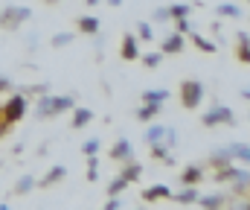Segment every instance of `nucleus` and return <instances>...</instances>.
Listing matches in <instances>:
<instances>
[{
  "label": "nucleus",
  "instance_id": "1",
  "mask_svg": "<svg viewBox=\"0 0 250 210\" xmlns=\"http://www.w3.org/2000/svg\"><path fill=\"white\" fill-rule=\"evenodd\" d=\"M73 108V99L70 96H50V99H41L38 105V117H47V114H62Z\"/></svg>",
  "mask_w": 250,
  "mask_h": 210
},
{
  "label": "nucleus",
  "instance_id": "2",
  "mask_svg": "<svg viewBox=\"0 0 250 210\" xmlns=\"http://www.w3.org/2000/svg\"><path fill=\"white\" fill-rule=\"evenodd\" d=\"M201 96H204V85H201V82L187 79V82L181 85V99H184L187 108H195V105L201 102Z\"/></svg>",
  "mask_w": 250,
  "mask_h": 210
},
{
  "label": "nucleus",
  "instance_id": "3",
  "mask_svg": "<svg viewBox=\"0 0 250 210\" xmlns=\"http://www.w3.org/2000/svg\"><path fill=\"white\" fill-rule=\"evenodd\" d=\"M215 123H227V126H233L236 117H233L230 108H221V105H218V108H212V111L204 117V126H215Z\"/></svg>",
  "mask_w": 250,
  "mask_h": 210
},
{
  "label": "nucleus",
  "instance_id": "4",
  "mask_svg": "<svg viewBox=\"0 0 250 210\" xmlns=\"http://www.w3.org/2000/svg\"><path fill=\"white\" fill-rule=\"evenodd\" d=\"M29 18V9H23V6H18V9H9L3 18H0V23H12V26H18L21 21H26Z\"/></svg>",
  "mask_w": 250,
  "mask_h": 210
},
{
  "label": "nucleus",
  "instance_id": "5",
  "mask_svg": "<svg viewBox=\"0 0 250 210\" xmlns=\"http://www.w3.org/2000/svg\"><path fill=\"white\" fill-rule=\"evenodd\" d=\"M23 108H26V99H23V96H12V102H9L3 111H6L9 120H18V117L23 114Z\"/></svg>",
  "mask_w": 250,
  "mask_h": 210
},
{
  "label": "nucleus",
  "instance_id": "6",
  "mask_svg": "<svg viewBox=\"0 0 250 210\" xmlns=\"http://www.w3.org/2000/svg\"><path fill=\"white\" fill-rule=\"evenodd\" d=\"M166 196H172V190H169L166 184H154V187H148V190L143 193V199H146V202H154V199H166Z\"/></svg>",
  "mask_w": 250,
  "mask_h": 210
},
{
  "label": "nucleus",
  "instance_id": "7",
  "mask_svg": "<svg viewBox=\"0 0 250 210\" xmlns=\"http://www.w3.org/2000/svg\"><path fill=\"white\" fill-rule=\"evenodd\" d=\"M90 120H93V114H90L87 108H76V114H73V126H76V129H82V126H87Z\"/></svg>",
  "mask_w": 250,
  "mask_h": 210
},
{
  "label": "nucleus",
  "instance_id": "8",
  "mask_svg": "<svg viewBox=\"0 0 250 210\" xmlns=\"http://www.w3.org/2000/svg\"><path fill=\"white\" fill-rule=\"evenodd\" d=\"M123 56L125 59H137L140 53H137V41L131 38V35H125V41H123Z\"/></svg>",
  "mask_w": 250,
  "mask_h": 210
},
{
  "label": "nucleus",
  "instance_id": "9",
  "mask_svg": "<svg viewBox=\"0 0 250 210\" xmlns=\"http://www.w3.org/2000/svg\"><path fill=\"white\" fill-rule=\"evenodd\" d=\"M79 29L87 32V35H93V32L99 29V21H96V18H82V21H79Z\"/></svg>",
  "mask_w": 250,
  "mask_h": 210
},
{
  "label": "nucleus",
  "instance_id": "10",
  "mask_svg": "<svg viewBox=\"0 0 250 210\" xmlns=\"http://www.w3.org/2000/svg\"><path fill=\"white\" fill-rule=\"evenodd\" d=\"M181 47H184L181 35H172V38H166V41H163V53H178Z\"/></svg>",
  "mask_w": 250,
  "mask_h": 210
},
{
  "label": "nucleus",
  "instance_id": "11",
  "mask_svg": "<svg viewBox=\"0 0 250 210\" xmlns=\"http://www.w3.org/2000/svg\"><path fill=\"white\" fill-rule=\"evenodd\" d=\"M143 99H146V102H157V105H160L163 99H169V91H146V93H143Z\"/></svg>",
  "mask_w": 250,
  "mask_h": 210
},
{
  "label": "nucleus",
  "instance_id": "12",
  "mask_svg": "<svg viewBox=\"0 0 250 210\" xmlns=\"http://www.w3.org/2000/svg\"><path fill=\"white\" fill-rule=\"evenodd\" d=\"M175 199H178L181 205H195V202H198V190H192V187H187V190H184V193H178Z\"/></svg>",
  "mask_w": 250,
  "mask_h": 210
},
{
  "label": "nucleus",
  "instance_id": "13",
  "mask_svg": "<svg viewBox=\"0 0 250 210\" xmlns=\"http://www.w3.org/2000/svg\"><path fill=\"white\" fill-rule=\"evenodd\" d=\"M111 155H114V158H131V143H128V140H120Z\"/></svg>",
  "mask_w": 250,
  "mask_h": 210
},
{
  "label": "nucleus",
  "instance_id": "14",
  "mask_svg": "<svg viewBox=\"0 0 250 210\" xmlns=\"http://www.w3.org/2000/svg\"><path fill=\"white\" fill-rule=\"evenodd\" d=\"M157 111H160V105H157V102H148L146 108H140V120H151Z\"/></svg>",
  "mask_w": 250,
  "mask_h": 210
},
{
  "label": "nucleus",
  "instance_id": "15",
  "mask_svg": "<svg viewBox=\"0 0 250 210\" xmlns=\"http://www.w3.org/2000/svg\"><path fill=\"white\" fill-rule=\"evenodd\" d=\"M198 205H204V208H221V205H224V199H221V196H207V199H201V196H198Z\"/></svg>",
  "mask_w": 250,
  "mask_h": 210
},
{
  "label": "nucleus",
  "instance_id": "16",
  "mask_svg": "<svg viewBox=\"0 0 250 210\" xmlns=\"http://www.w3.org/2000/svg\"><path fill=\"white\" fill-rule=\"evenodd\" d=\"M140 172H143V169H140L137 163H131V166H125V169H123V178H125V181H137V178H140Z\"/></svg>",
  "mask_w": 250,
  "mask_h": 210
},
{
  "label": "nucleus",
  "instance_id": "17",
  "mask_svg": "<svg viewBox=\"0 0 250 210\" xmlns=\"http://www.w3.org/2000/svg\"><path fill=\"white\" fill-rule=\"evenodd\" d=\"M218 12H221V15H227V18H239V15H242V9H239V6H233V3L218 6Z\"/></svg>",
  "mask_w": 250,
  "mask_h": 210
},
{
  "label": "nucleus",
  "instance_id": "18",
  "mask_svg": "<svg viewBox=\"0 0 250 210\" xmlns=\"http://www.w3.org/2000/svg\"><path fill=\"white\" fill-rule=\"evenodd\" d=\"M163 135H166V129L154 126V129H148V132H146V140H148V143H157V140L163 138Z\"/></svg>",
  "mask_w": 250,
  "mask_h": 210
},
{
  "label": "nucleus",
  "instance_id": "19",
  "mask_svg": "<svg viewBox=\"0 0 250 210\" xmlns=\"http://www.w3.org/2000/svg\"><path fill=\"white\" fill-rule=\"evenodd\" d=\"M166 12H169V15H175V18H187V15H189V6H184V3H178V6H169Z\"/></svg>",
  "mask_w": 250,
  "mask_h": 210
},
{
  "label": "nucleus",
  "instance_id": "20",
  "mask_svg": "<svg viewBox=\"0 0 250 210\" xmlns=\"http://www.w3.org/2000/svg\"><path fill=\"white\" fill-rule=\"evenodd\" d=\"M198 178H201V169H198V166H189L187 172H184V181H187V184H195Z\"/></svg>",
  "mask_w": 250,
  "mask_h": 210
},
{
  "label": "nucleus",
  "instance_id": "21",
  "mask_svg": "<svg viewBox=\"0 0 250 210\" xmlns=\"http://www.w3.org/2000/svg\"><path fill=\"white\" fill-rule=\"evenodd\" d=\"M233 158H239V161H248V143H239V146H233V152H230Z\"/></svg>",
  "mask_w": 250,
  "mask_h": 210
},
{
  "label": "nucleus",
  "instance_id": "22",
  "mask_svg": "<svg viewBox=\"0 0 250 210\" xmlns=\"http://www.w3.org/2000/svg\"><path fill=\"white\" fill-rule=\"evenodd\" d=\"M64 172H67V169H64V166H56V169H50V175H47V178H44V184H53V181H56V178H64Z\"/></svg>",
  "mask_w": 250,
  "mask_h": 210
},
{
  "label": "nucleus",
  "instance_id": "23",
  "mask_svg": "<svg viewBox=\"0 0 250 210\" xmlns=\"http://www.w3.org/2000/svg\"><path fill=\"white\" fill-rule=\"evenodd\" d=\"M125 184H128V181H125L123 175H120V178H117V181L111 184V196H117V193H123V190H125Z\"/></svg>",
  "mask_w": 250,
  "mask_h": 210
},
{
  "label": "nucleus",
  "instance_id": "24",
  "mask_svg": "<svg viewBox=\"0 0 250 210\" xmlns=\"http://www.w3.org/2000/svg\"><path fill=\"white\" fill-rule=\"evenodd\" d=\"M26 190H32V178H29V175H23V178L18 181V193H26Z\"/></svg>",
  "mask_w": 250,
  "mask_h": 210
},
{
  "label": "nucleus",
  "instance_id": "25",
  "mask_svg": "<svg viewBox=\"0 0 250 210\" xmlns=\"http://www.w3.org/2000/svg\"><path fill=\"white\" fill-rule=\"evenodd\" d=\"M195 44H198L201 50H207V53H212V50H215V47H212V44H209L207 38H201V35H195Z\"/></svg>",
  "mask_w": 250,
  "mask_h": 210
},
{
  "label": "nucleus",
  "instance_id": "26",
  "mask_svg": "<svg viewBox=\"0 0 250 210\" xmlns=\"http://www.w3.org/2000/svg\"><path fill=\"white\" fill-rule=\"evenodd\" d=\"M99 152V140H87L84 143V155H96Z\"/></svg>",
  "mask_w": 250,
  "mask_h": 210
},
{
  "label": "nucleus",
  "instance_id": "27",
  "mask_svg": "<svg viewBox=\"0 0 250 210\" xmlns=\"http://www.w3.org/2000/svg\"><path fill=\"white\" fill-rule=\"evenodd\" d=\"M143 62H146V68H157V65H160V56H157V53H151V56H146Z\"/></svg>",
  "mask_w": 250,
  "mask_h": 210
},
{
  "label": "nucleus",
  "instance_id": "28",
  "mask_svg": "<svg viewBox=\"0 0 250 210\" xmlns=\"http://www.w3.org/2000/svg\"><path fill=\"white\" fill-rule=\"evenodd\" d=\"M154 32H151V26L148 23H140V38H151Z\"/></svg>",
  "mask_w": 250,
  "mask_h": 210
},
{
  "label": "nucleus",
  "instance_id": "29",
  "mask_svg": "<svg viewBox=\"0 0 250 210\" xmlns=\"http://www.w3.org/2000/svg\"><path fill=\"white\" fill-rule=\"evenodd\" d=\"M53 44H56V47H62V44H70V35H56V38H53Z\"/></svg>",
  "mask_w": 250,
  "mask_h": 210
},
{
  "label": "nucleus",
  "instance_id": "30",
  "mask_svg": "<svg viewBox=\"0 0 250 210\" xmlns=\"http://www.w3.org/2000/svg\"><path fill=\"white\" fill-rule=\"evenodd\" d=\"M189 29V23H187V18H181V21H178V32H187Z\"/></svg>",
  "mask_w": 250,
  "mask_h": 210
},
{
  "label": "nucleus",
  "instance_id": "31",
  "mask_svg": "<svg viewBox=\"0 0 250 210\" xmlns=\"http://www.w3.org/2000/svg\"><path fill=\"white\" fill-rule=\"evenodd\" d=\"M108 3H111V6H120V3H123V0H108Z\"/></svg>",
  "mask_w": 250,
  "mask_h": 210
},
{
  "label": "nucleus",
  "instance_id": "32",
  "mask_svg": "<svg viewBox=\"0 0 250 210\" xmlns=\"http://www.w3.org/2000/svg\"><path fill=\"white\" fill-rule=\"evenodd\" d=\"M87 3H90V6H96V3H99V0H87Z\"/></svg>",
  "mask_w": 250,
  "mask_h": 210
}]
</instances>
